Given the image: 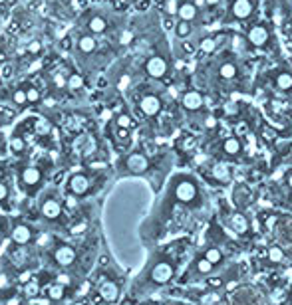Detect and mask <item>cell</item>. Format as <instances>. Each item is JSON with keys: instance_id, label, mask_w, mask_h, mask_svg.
<instances>
[{"instance_id": "cell-57", "label": "cell", "mask_w": 292, "mask_h": 305, "mask_svg": "<svg viewBox=\"0 0 292 305\" xmlns=\"http://www.w3.org/2000/svg\"><path fill=\"white\" fill-rule=\"evenodd\" d=\"M288 202H290V206H292V190H290V194H288Z\"/></svg>"}, {"instance_id": "cell-55", "label": "cell", "mask_w": 292, "mask_h": 305, "mask_svg": "<svg viewBox=\"0 0 292 305\" xmlns=\"http://www.w3.org/2000/svg\"><path fill=\"white\" fill-rule=\"evenodd\" d=\"M205 2H207V4H209V6H217V4H219V2H221V0H205Z\"/></svg>"}, {"instance_id": "cell-3", "label": "cell", "mask_w": 292, "mask_h": 305, "mask_svg": "<svg viewBox=\"0 0 292 305\" xmlns=\"http://www.w3.org/2000/svg\"><path fill=\"white\" fill-rule=\"evenodd\" d=\"M199 197V190H197V184L189 179H183L175 184V199L183 204H191L195 202V199Z\"/></svg>"}, {"instance_id": "cell-29", "label": "cell", "mask_w": 292, "mask_h": 305, "mask_svg": "<svg viewBox=\"0 0 292 305\" xmlns=\"http://www.w3.org/2000/svg\"><path fill=\"white\" fill-rule=\"evenodd\" d=\"M199 48H201V52H205V54H213L217 48V40L215 38H203Z\"/></svg>"}, {"instance_id": "cell-14", "label": "cell", "mask_w": 292, "mask_h": 305, "mask_svg": "<svg viewBox=\"0 0 292 305\" xmlns=\"http://www.w3.org/2000/svg\"><path fill=\"white\" fill-rule=\"evenodd\" d=\"M211 175H213V179L219 181V183H229L232 177V170L227 163H217L211 168Z\"/></svg>"}, {"instance_id": "cell-26", "label": "cell", "mask_w": 292, "mask_h": 305, "mask_svg": "<svg viewBox=\"0 0 292 305\" xmlns=\"http://www.w3.org/2000/svg\"><path fill=\"white\" fill-rule=\"evenodd\" d=\"M95 46H98V42L93 40V36H82L80 42H77L80 52H84V54H92L93 50H95Z\"/></svg>"}, {"instance_id": "cell-18", "label": "cell", "mask_w": 292, "mask_h": 305, "mask_svg": "<svg viewBox=\"0 0 292 305\" xmlns=\"http://www.w3.org/2000/svg\"><path fill=\"white\" fill-rule=\"evenodd\" d=\"M232 14L241 20H246L248 16L252 14V2L250 0H235L232 4Z\"/></svg>"}, {"instance_id": "cell-15", "label": "cell", "mask_w": 292, "mask_h": 305, "mask_svg": "<svg viewBox=\"0 0 292 305\" xmlns=\"http://www.w3.org/2000/svg\"><path fill=\"white\" fill-rule=\"evenodd\" d=\"M266 258H268L270 264H284L288 259V254H286V250L282 246L272 244L266 248Z\"/></svg>"}, {"instance_id": "cell-43", "label": "cell", "mask_w": 292, "mask_h": 305, "mask_svg": "<svg viewBox=\"0 0 292 305\" xmlns=\"http://www.w3.org/2000/svg\"><path fill=\"white\" fill-rule=\"evenodd\" d=\"M205 127H207V129H215V127H217V119H215V117H207V119H205Z\"/></svg>"}, {"instance_id": "cell-5", "label": "cell", "mask_w": 292, "mask_h": 305, "mask_svg": "<svg viewBox=\"0 0 292 305\" xmlns=\"http://www.w3.org/2000/svg\"><path fill=\"white\" fill-rule=\"evenodd\" d=\"M125 168L129 172H133V175H141V172H145L149 168V161H147V157L143 152H133V155H129L125 159Z\"/></svg>"}, {"instance_id": "cell-30", "label": "cell", "mask_w": 292, "mask_h": 305, "mask_svg": "<svg viewBox=\"0 0 292 305\" xmlns=\"http://www.w3.org/2000/svg\"><path fill=\"white\" fill-rule=\"evenodd\" d=\"M46 293L50 299H62V297H64V286H62V284H54V286L48 288Z\"/></svg>"}, {"instance_id": "cell-16", "label": "cell", "mask_w": 292, "mask_h": 305, "mask_svg": "<svg viewBox=\"0 0 292 305\" xmlns=\"http://www.w3.org/2000/svg\"><path fill=\"white\" fill-rule=\"evenodd\" d=\"M181 103L189 111H199L201 107H203V95L199 92H187L183 95V101Z\"/></svg>"}, {"instance_id": "cell-4", "label": "cell", "mask_w": 292, "mask_h": 305, "mask_svg": "<svg viewBox=\"0 0 292 305\" xmlns=\"http://www.w3.org/2000/svg\"><path fill=\"white\" fill-rule=\"evenodd\" d=\"M229 228L237 236H248L250 234V222L243 212H232L229 216Z\"/></svg>"}, {"instance_id": "cell-40", "label": "cell", "mask_w": 292, "mask_h": 305, "mask_svg": "<svg viewBox=\"0 0 292 305\" xmlns=\"http://www.w3.org/2000/svg\"><path fill=\"white\" fill-rule=\"evenodd\" d=\"M36 129H38V133H48V131H50V123H48V121H38V123H36Z\"/></svg>"}, {"instance_id": "cell-1", "label": "cell", "mask_w": 292, "mask_h": 305, "mask_svg": "<svg viewBox=\"0 0 292 305\" xmlns=\"http://www.w3.org/2000/svg\"><path fill=\"white\" fill-rule=\"evenodd\" d=\"M229 303L231 305H264L262 293L255 286H241L229 295Z\"/></svg>"}, {"instance_id": "cell-32", "label": "cell", "mask_w": 292, "mask_h": 305, "mask_svg": "<svg viewBox=\"0 0 292 305\" xmlns=\"http://www.w3.org/2000/svg\"><path fill=\"white\" fill-rule=\"evenodd\" d=\"M175 32H177V36H179V38H187V36L191 34V24H189V22H185V20H181V22L175 26Z\"/></svg>"}, {"instance_id": "cell-20", "label": "cell", "mask_w": 292, "mask_h": 305, "mask_svg": "<svg viewBox=\"0 0 292 305\" xmlns=\"http://www.w3.org/2000/svg\"><path fill=\"white\" fill-rule=\"evenodd\" d=\"M12 240L16 244H28L32 240V230L28 226H24V224H18L12 230Z\"/></svg>"}, {"instance_id": "cell-50", "label": "cell", "mask_w": 292, "mask_h": 305, "mask_svg": "<svg viewBox=\"0 0 292 305\" xmlns=\"http://www.w3.org/2000/svg\"><path fill=\"white\" fill-rule=\"evenodd\" d=\"M58 284H62V286L70 284V277H68V275H58Z\"/></svg>"}, {"instance_id": "cell-34", "label": "cell", "mask_w": 292, "mask_h": 305, "mask_svg": "<svg viewBox=\"0 0 292 305\" xmlns=\"http://www.w3.org/2000/svg\"><path fill=\"white\" fill-rule=\"evenodd\" d=\"M115 123H118V127H120V129H131V125H133V119H131L129 115L122 113V115H118Z\"/></svg>"}, {"instance_id": "cell-49", "label": "cell", "mask_w": 292, "mask_h": 305, "mask_svg": "<svg viewBox=\"0 0 292 305\" xmlns=\"http://www.w3.org/2000/svg\"><path fill=\"white\" fill-rule=\"evenodd\" d=\"M20 281H22V284H28V281H30V272H24V274L20 275Z\"/></svg>"}, {"instance_id": "cell-9", "label": "cell", "mask_w": 292, "mask_h": 305, "mask_svg": "<svg viewBox=\"0 0 292 305\" xmlns=\"http://www.w3.org/2000/svg\"><path fill=\"white\" fill-rule=\"evenodd\" d=\"M217 268L209 262V259H205L203 256L193 262V266H191V275H199V277H205V275L213 274Z\"/></svg>"}, {"instance_id": "cell-44", "label": "cell", "mask_w": 292, "mask_h": 305, "mask_svg": "<svg viewBox=\"0 0 292 305\" xmlns=\"http://www.w3.org/2000/svg\"><path fill=\"white\" fill-rule=\"evenodd\" d=\"M8 197V188H6V184H2L0 183V202Z\"/></svg>"}, {"instance_id": "cell-52", "label": "cell", "mask_w": 292, "mask_h": 305, "mask_svg": "<svg viewBox=\"0 0 292 305\" xmlns=\"http://www.w3.org/2000/svg\"><path fill=\"white\" fill-rule=\"evenodd\" d=\"M235 111H237L235 103H229V107H225V113H235Z\"/></svg>"}, {"instance_id": "cell-25", "label": "cell", "mask_w": 292, "mask_h": 305, "mask_svg": "<svg viewBox=\"0 0 292 305\" xmlns=\"http://www.w3.org/2000/svg\"><path fill=\"white\" fill-rule=\"evenodd\" d=\"M277 88L282 92H290L292 90V74L290 72H280L277 76Z\"/></svg>"}, {"instance_id": "cell-39", "label": "cell", "mask_w": 292, "mask_h": 305, "mask_svg": "<svg viewBox=\"0 0 292 305\" xmlns=\"http://www.w3.org/2000/svg\"><path fill=\"white\" fill-rule=\"evenodd\" d=\"M40 50H42V44L38 40H34V42L28 44V54H40Z\"/></svg>"}, {"instance_id": "cell-36", "label": "cell", "mask_w": 292, "mask_h": 305, "mask_svg": "<svg viewBox=\"0 0 292 305\" xmlns=\"http://www.w3.org/2000/svg\"><path fill=\"white\" fill-rule=\"evenodd\" d=\"M26 95H28V103H38L40 99H42V95H40V90L38 88H28L26 90Z\"/></svg>"}, {"instance_id": "cell-38", "label": "cell", "mask_w": 292, "mask_h": 305, "mask_svg": "<svg viewBox=\"0 0 292 305\" xmlns=\"http://www.w3.org/2000/svg\"><path fill=\"white\" fill-rule=\"evenodd\" d=\"M24 141L20 137H12V141H10V149H12V152H22L24 151Z\"/></svg>"}, {"instance_id": "cell-51", "label": "cell", "mask_w": 292, "mask_h": 305, "mask_svg": "<svg viewBox=\"0 0 292 305\" xmlns=\"http://www.w3.org/2000/svg\"><path fill=\"white\" fill-rule=\"evenodd\" d=\"M84 228H86V224H77V226L72 228V234H80V230H84Z\"/></svg>"}, {"instance_id": "cell-41", "label": "cell", "mask_w": 292, "mask_h": 305, "mask_svg": "<svg viewBox=\"0 0 292 305\" xmlns=\"http://www.w3.org/2000/svg\"><path fill=\"white\" fill-rule=\"evenodd\" d=\"M131 38H133V34H131L129 30H125L122 34V38H120V40H122V44H129V42H131Z\"/></svg>"}, {"instance_id": "cell-31", "label": "cell", "mask_w": 292, "mask_h": 305, "mask_svg": "<svg viewBox=\"0 0 292 305\" xmlns=\"http://www.w3.org/2000/svg\"><path fill=\"white\" fill-rule=\"evenodd\" d=\"M179 0H165V4H163V10H165V14L167 16H173L179 12Z\"/></svg>"}, {"instance_id": "cell-42", "label": "cell", "mask_w": 292, "mask_h": 305, "mask_svg": "<svg viewBox=\"0 0 292 305\" xmlns=\"http://www.w3.org/2000/svg\"><path fill=\"white\" fill-rule=\"evenodd\" d=\"M66 206L74 210V208H76V206H77V200L74 199V197H66Z\"/></svg>"}, {"instance_id": "cell-8", "label": "cell", "mask_w": 292, "mask_h": 305, "mask_svg": "<svg viewBox=\"0 0 292 305\" xmlns=\"http://www.w3.org/2000/svg\"><path fill=\"white\" fill-rule=\"evenodd\" d=\"M145 70H147V74L151 77H163L167 74V61L163 60L161 56H153V58L147 60Z\"/></svg>"}, {"instance_id": "cell-53", "label": "cell", "mask_w": 292, "mask_h": 305, "mask_svg": "<svg viewBox=\"0 0 292 305\" xmlns=\"http://www.w3.org/2000/svg\"><path fill=\"white\" fill-rule=\"evenodd\" d=\"M183 50H185V52H195V46H191V44H187V42H185Z\"/></svg>"}, {"instance_id": "cell-28", "label": "cell", "mask_w": 292, "mask_h": 305, "mask_svg": "<svg viewBox=\"0 0 292 305\" xmlns=\"http://www.w3.org/2000/svg\"><path fill=\"white\" fill-rule=\"evenodd\" d=\"M82 88H84V77L80 76V74H72V76L68 77V90L77 92V90H82Z\"/></svg>"}, {"instance_id": "cell-45", "label": "cell", "mask_w": 292, "mask_h": 305, "mask_svg": "<svg viewBox=\"0 0 292 305\" xmlns=\"http://www.w3.org/2000/svg\"><path fill=\"white\" fill-rule=\"evenodd\" d=\"M272 109H275V111H284V109H286V103H282V101H272Z\"/></svg>"}, {"instance_id": "cell-11", "label": "cell", "mask_w": 292, "mask_h": 305, "mask_svg": "<svg viewBox=\"0 0 292 305\" xmlns=\"http://www.w3.org/2000/svg\"><path fill=\"white\" fill-rule=\"evenodd\" d=\"M100 295H102L104 301L113 303V301L120 297V286H118L115 281H104V284L100 286Z\"/></svg>"}, {"instance_id": "cell-10", "label": "cell", "mask_w": 292, "mask_h": 305, "mask_svg": "<svg viewBox=\"0 0 292 305\" xmlns=\"http://www.w3.org/2000/svg\"><path fill=\"white\" fill-rule=\"evenodd\" d=\"M268 38H270V34H268V30L264 26H252L248 30V42L252 46H259V48L264 46L268 42Z\"/></svg>"}, {"instance_id": "cell-24", "label": "cell", "mask_w": 292, "mask_h": 305, "mask_svg": "<svg viewBox=\"0 0 292 305\" xmlns=\"http://www.w3.org/2000/svg\"><path fill=\"white\" fill-rule=\"evenodd\" d=\"M241 149H243V145L237 137H229L223 141V152L229 155V157H237L241 152Z\"/></svg>"}, {"instance_id": "cell-7", "label": "cell", "mask_w": 292, "mask_h": 305, "mask_svg": "<svg viewBox=\"0 0 292 305\" xmlns=\"http://www.w3.org/2000/svg\"><path fill=\"white\" fill-rule=\"evenodd\" d=\"M68 186H70V190L76 194V197H82V194H86L88 190H90V179L86 177V175H72L70 177V181H68Z\"/></svg>"}, {"instance_id": "cell-21", "label": "cell", "mask_w": 292, "mask_h": 305, "mask_svg": "<svg viewBox=\"0 0 292 305\" xmlns=\"http://www.w3.org/2000/svg\"><path fill=\"white\" fill-rule=\"evenodd\" d=\"M62 208H60V202L54 199H48L44 204H42V214L46 216L48 220H56L60 216Z\"/></svg>"}, {"instance_id": "cell-27", "label": "cell", "mask_w": 292, "mask_h": 305, "mask_svg": "<svg viewBox=\"0 0 292 305\" xmlns=\"http://www.w3.org/2000/svg\"><path fill=\"white\" fill-rule=\"evenodd\" d=\"M219 74H221V77H223V79H232V77L237 76V66H235L232 61H225V63L221 66Z\"/></svg>"}, {"instance_id": "cell-54", "label": "cell", "mask_w": 292, "mask_h": 305, "mask_svg": "<svg viewBox=\"0 0 292 305\" xmlns=\"http://www.w3.org/2000/svg\"><path fill=\"white\" fill-rule=\"evenodd\" d=\"M127 83H129V77L125 76V77H123V79H122V81H120V88H122V90H123V88H125Z\"/></svg>"}, {"instance_id": "cell-47", "label": "cell", "mask_w": 292, "mask_h": 305, "mask_svg": "<svg viewBox=\"0 0 292 305\" xmlns=\"http://www.w3.org/2000/svg\"><path fill=\"white\" fill-rule=\"evenodd\" d=\"M284 184H286V186H288V188L292 190V170L288 172V175H286V177H284Z\"/></svg>"}, {"instance_id": "cell-19", "label": "cell", "mask_w": 292, "mask_h": 305, "mask_svg": "<svg viewBox=\"0 0 292 305\" xmlns=\"http://www.w3.org/2000/svg\"><path fill=\"white\" fill-rule=\"evenodd\" d=\"M232 199H235V204H237L239 208H245V206L250 204V190L246 188L245 184H239V186L235 188Z\"/></svg>"}, {"instance_id": "cell-35", "label": "cell", "mask_w": 292, "mask_h": 305, "mask_svg": "<svg viewBox=\"0 0 292 305\" xmlns=\"http://www.w3.org/2000/svg\"><path fill=\"white\" fill-rule=\"evenodd\" d=\"M52 81H54V85L58 88V90H64V88H68V77L66 74H60V72H56L54 77H52Z\"/></svg>"}, {"instance_id": "cell-2", "label": "cell", "mask_w": 292, "mask_h": 305, "mask_svg": "<svg viewBox=\"0 0 292 305\" xmlns=\"http://www.w3.org/2000/svg\"><path fill=\"white\" fill-rule=\"evenodd\" d=\"M173 275H175V266L171 264L169 259H161V262H157L151 268L149 281L155 284V286H165V284H169L173 279Z\"/></svg>"}, {"instance_id": "cell-13", "label": "cell", "mask_w": 292, "mask_h": 305, "mask_svg": "<svg viewBox=\"0 0 292 305\" xmlns=\"http://www.w3.org/2000/svg\"><path fill=\"white\" fill-rule=\"evenodd\" d=\"M201 256H203L205 259H209L215 268H221V266H223V262H225V252H223L219 246H209V248H207Z\"/></svg>"}, {"instance_id": "cell-46", "label": "cell", "mask_w": 292, "mask_h": 305, "mask_svg": "<svg viewBox=\"0 0 292 305\" xmlns=\"http://www.w3.org/2000/svg\"><path fill=\"white\" fill-rule=\"evenodd\" d=\"M262 135H264L266 141H272V137H277V133H272L270 129H264V131H262Z\"/></svg>"}, {"instance_id": "cell-58", "label": "cell", "mask_w": 292, "mask_h": 305, "mask_svg": "<svg viewBox=\"0 0 292 305\" xmlns=\"http://www.w3.org/2000/svg\"><path fill=\"white\" fill-rule=\"evenodd\" d=\"M0 232H2V224H0Z\"/></svg>"}, {"instance_id": "cell-23", "label": "cell", "mask_w": 292, "mask_h": 305, "mask_svg": "<svg viewBox=\"0 0 292 305\" xmlns=\"http://www.w3.org/2000/svg\"><path fill=\"white\" fill-rule=\"evenodd\" d=\"M88 30L92 32V34H104V32L108 30L106 18H104V16H92V18L88 20Z\"/></svg>"}, {"instance_id": "cell-37", "label": "cell", "mask_w": 292, "mask_h": 305, "mask_svg": "<svg viewBox=\"0 0 292 305\" xmlns=\"http://www.w3.org/2000/svg\"><path fill=\"white\" fill-rule=\"evenodd\" d=\"M38 291H40L38 284L30 279V281L26 284V288H24V295H28V297H36V295H38Z\"/></svg>"}, {"instance_id": "cell-17", "label": "cell", "mask_w": 292, "mask_h": 305, "mask_svg": "<svg viewBox=\"0 0 292 305\" xmlns=\"http://www.w3.org/2000/svg\"><path fill=\"white\" fill-rule=\"evenodd\" d=\"M20 179H22V184H24V186H36V184L42 181V172L36 167H26L22 170Z\"/></svg>"}, {"instance_id": "cell-56", "label": "cell", "mask_w": 292, "mask_h": 305, "mask_svg": "<svg viewBox=\"0 0 292 305\" xmlns=\"http://www.w3.org/2000/svg\"><path fill=\"white\" fill-rule=\"evenodd\" d=\"M195 4H197V6H201V4H207V2H205V0H195Z\"/></svg>"}, {"instance_id": "cell-12", "label": "cell", "mask_w": 292, "mask_h": 305, "mask_svg": "<svg viewBox=\"0 0 292 305\" xmlns=\"http://www.w3.org/2000/svg\"><path fill=\"white\" fill-rule=\"evenodd\" d=\"M54 259H56L60 266H70V264H74V259H76V252H74V248H70V246H60V248L54 252Z\"/></svg>"}, {"instance_id": "cell-22", "label": "cell", "mask_w": 292, "mask_h": 305, "mask_svg": "<svg viewBox=\"0 0 292 305\" xmlns=\"http://www.w3.org/2000/svg\"><path fill=\"white\" fill-rule=\"evenodd\" d=\"M177 16H179L181 20H185V22L195 20V18H197V4H195V2H183V4L179 6Z\"/></svg>"}, {"instance_id": "cell-48", "label": "cell", "mask_w": 292, "mask_h": 305, "mask_svg": "<svg viewBox=\"0 0 292 305\" xmlns=\"http://www.w3.org/2000/svg\"><path fill=\"white\" fill-rule=\"evenodd\" d=\"M163 24H165V30H171V28H173V26H177V24H173V20H171L169 16H167V18H165V22H163Z\"/></svg>"}, {"instance_id": "cell-6", "label": "cell", "mask_w": 292, "mask_h": 305, "mask_svg": "<svg viewBox=\"0 0 292 305\" xmlns=\"http://www.w3.org/2000/svg\"><path fill=\"white\" fill-rule=\"evenodd\" d=\"M139 109L143 111V115L147 117H155L159 111H161V99L157 95H145L141 101H139Z\"/></svg>"}, {"instance_id": "cell-33", "label": "cell", "mask_w": 292, "mask_h": 305, "mask_svg": "<svg viewBox=\"0 0 292 305\" xmlns=\"http://www.w3.org/2000/svg\"><path fill=\"white\" fill-rule=\"evenodd\" d=\"M12 101H14L16 105H24V103H28L26 90H16V92L12 93Z\"/></svg>"}]
</instances>
